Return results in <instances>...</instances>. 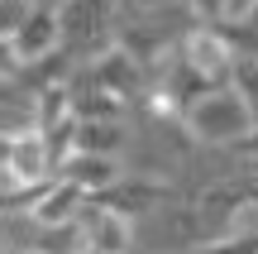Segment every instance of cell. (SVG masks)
<instances>
[{
  "mask_svg": "<svg viewBox=\"0 0 258 254\" xmlns=\"http://www.w3.org/2000/svg\"><path fill=\"white\" fill-rule=\"evenodd\" d=\"M186 226L206 230L211 240L258 230V187L253 182H211V187H201L186 207Z\"/></svg>",
  "mask_w": 258,
  "mask_h": 254,
  "instance_id": "6da1fadb",
  "label": "cell"
},
{
  "mask_svg": "<svg viewBox=\"0 0 258 254\" xmlns=\"http://www.w3.org/2000/svg\"><path fill=\"white\" fill-rule=\"evenodd\" d=\"M249 125H253V111H249V101L234 91V82L206 91L201 101L186 111V130L201 144H230V139H239Z\"/></svg>",
  "mask_w": 258,
  "mask_h": 254,
  "instance_id": "7a4b0ae2",
  "label": "cell"
},
{
  "mask_svg": "<svg viewBox=\"0 0 258 254\" xmlns=\"http://www.w3.org/2000/svg\"><path fill=\"white\" fill-rule=\"evenodd\" d=\"M182 63L201 77L206 86H230L234 82V67H239V53L234 43L225 38L220 24H201L182 38Z\"/></svg>",
  "mask_w": 258,
  "mask_h": 254,
  "instance_id": "3957f363",
  "label": "cell"
},
{
  "mask_svg": "<svg viewBox=\"0 0 258 254\" xmlns=\"http://www.w3.org/2000/svg\"><path fill=\"white\" fill-rule=\"evenodd\" d=\"M57 43H62V5H53V0H29L24 19L15 24V34H10V53H15L19 67L38 63V58L57 53Z\"/></svg>",
  "mask_w": 258,
  "mask_h": 254,
  "instance_id": "277c9868",
  "label": "cell"
},
{
  "mask_svg": "<svg viewBox=\"0 0 258 254\" xmlns=\"http://www.w3.org/2000/svg\"><path fill=\"white\" fill-rule=\"evenodd\" d=\"M82 82H86V86H101V91L120 96V101H134V96H144L148 67L139 63V58L129 53L124 43H110V48H101V53L86 63Z\"/></svg>",
  "mask_w": 258,
  "mask_h": 254,
  "instance_id": "5b68a950",
  "label": "cell"
},
{
  "mask_svg": "<svg viewBox=\"0 0 258 254\" xmlns=\"http://www.w3.org/2000/svg\"><path fill=\"white\" fill-rule=\"evenodd\" d=\"M48 139L38 125L29 130H15V134H0V178L10 182H48Z\"/></svg>",
  "mask_w": 258,
  "mask_h": 254,
  "instance_id": "8992f818",
  "label": "cell"
},
{
  "mask_svg": "<svg viewBox=\"0 0 258 254\" xmlns=\"http://www.w3.org/2000/svg\"><path fill=\"white\" fill-rule=\"evenodd\" d=\"M167 197H172V182H163V178H124L120 173L110 187L91 192L86 201H96V207H105V211H120L124 221H139V216H148V211H158Z\"/></svg>",
  "mask_w": 258,
  "mask_h": 254,
  "instance_id": "52a82bcc",
  "label": "cell"
},
{
  "mask_svg": "<svg viewBox=\"0 0 258 254\" xmlns=\"http://www.w3.org/2000/svg\"><path fill=\"white\" fill-rule=\"evenodd\" d=\"M77 226H82V240L91 249H110V254H129V221L120 211H105L96 207V201H82V211H77Z\"/></svg>",
  "mask_w": 258,
  "mask_h": 254,
  "instance_id": "ba28073f",
  "label": "cell"
},
{
  "mask_svg": "<svg viewBox=\"0 0 258 254\" xmlns=\"http://www.w3.org/2000/svg\"><path fill=\"white\" fill-rule=\"evenodd\" d=\"M57 178H67L72 187H82L86 197H91V192L110 187V182L120 178V159H115V154H82V149H72L62 163H57Z\"/></svg>",
  "mask_w": 258,
  "mask_h": 254,
  "instance_id": "9c48e42d",
  "label": "cell"
},
{
  "mask_svg": "<svg viewBox=\"0 0 258 254\" xmlns=\"http://www.w3.org/2000/svg\"><path fill=\"white\" fill-rule=\"evenodd\" d=\"M82 201H86L82 187H72L67 178H57V182H48V187H43V197L34 201V211H29L24 221H38V226H67V221H77Z\"/></svg>",
  "mask_w": 258,
  "mask_h": 254,
  "instance_id": "30bf717a",
  "label": "cell"
},
{
  "mask_svg": "<svg viewBox=\"0 0 258 254\" xmlns=\"http://www.w3.org/2000/svg\"><path fill=\"white\" fill-rule=\"evenodd\" d=\"M120 144H124L120 120H77V130H72V149H82V154H115Z\"/></svg>",
  "mask_w": 258,
  "mask_h": 254,
  "instance_id": "8fae6325",
  "label": "cell"
},
{
  "mask_svg": "<svg viewBox=\"0 0 258 254\" xmlns=\"http://www.w3.org/2000/svg\"><path fill=\"white\" fill-rule=\"evenodd\" d=\"M191 254H258V230H239V235H220V240H206Z\"/></svg>",
  "mask_w": 258,
  "mask_h": 254,
  "instance_id": "7c38bea8",
  "label": "cell"
},
{
  "mask_svg": "<svg viewBox=\"0 0 258 254\" xmlns=\"http://www.w3.org/2000/svg\"><path fill=\"white\" fill-rule=\"evenodd\" d=\"M234 91L249 101V111L258 120V58H239V67H234Z\"/></svg>",
  "mask_w": 258,
  "mask_h": 254,
  "instance_id": "4fadbf2b",
  "label": "cell"
},
{
  "mask_svg": "<svg viewBox=\"0 0 258 254\" xmlns=\"http://www.w3.org/2000/svg\"><path fill=\"white\" fill-rule=\"evenodd\" d=\"M196 15V24H225L230 19V0H182Z\"/></svg>",
  "mask_w": 258,
  "mask_h": 254,
  "instance_id": "5bb4252c",
  "label": "cell"
},
{
  "mask_svg": "<svg viewBox=\"0 0 258 254\" xmlns=\"http://www.w3.org/2000/svg\"><path fill=\"white\" fill-rule=\"evenodd\" d=\"M225 149H234V154H244V159H258V120L249 125V130L239 134V139H230Z\"/></svg>",
  "mask_w": 258,
  "mask_h": 254,
  "instance_id": "9a60e30c",
  "label": "cell"
},
{
  "mask_svg": "<svg viewBox=\"0 0 258 254\" xmlns=\"http://www.w3.org/2000/svg\"><path fill=\"white\" fill-rule=\"evenodd\" d=\"M82 254H110V249H91V245H86V249H82Z\"/></svg>",
  "mask_w": 258,
  "mask_h": 254,
  "instance_id": "2e32d148",
  "label": "cell"
},
{
  "mask_svg": "<svg viewBox=\"0 0 258 254\" xmlns=\"http://www.w3.org/2000/svg\"><path fill=\"white\" fill-rule=\"evenodd\" d=\"M57 5H67V0H57Z\"/></svg>",
  "mask_w": 258,
  "mask_h": 254,
  "instance_id": "e0dca14e",
  "label": "cell"
},
{
  "mask_svg": "<svg viewBox=\"0 0 258 254\" xmlns=\"http://www.w3.org/2000/svg\"><path fill=\"white\" fill-rule=\"evenodd\" d=\"M253 58H258V53H253Z\"/></svg>",
  "mask_w": 258,
  "mask_h": 254,
  "instance_id": "ac0fdd59",
  "label": "cell"
}]
</instances>
